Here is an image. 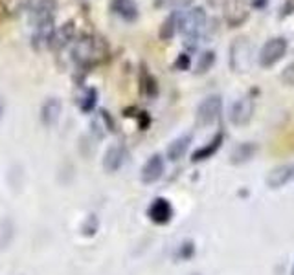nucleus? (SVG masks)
I'll list each match as a JSON object with an SVG mask.
<instances>
[{
	"instance_id": "obj_1",
	"label": "nucleus",
	"mask_w": 294,
	"mask_h": 275,
	"mask_svg": "<svg viewBox=\"0 0 294 275\" xmlns=\"http://www.w3.org/2000/svg\"><path fill=\"white\" fill-rule=\"evenodd\" d=\"M107 55V44L98 37H83L74 44L72 57L81 66H92Z\"/></svg>"
},
{
	"instance_id": "obj_2",
	"label": "nucleus",
	"mask_w": 294,
	"mask_h": 275,
	"mask_svg": "<svg viewBox=\"0 0 294 275\" xmlns=\"http://www.w3.org/2000/svg\"><path fill=\"white\" fill-rule=\"evenodd\" d=\"M204 24H206V11L202 7H192L188 9L184 15H180V20H178V29L180 33L186 37L188 44L195 46L197 40L200 39V33L204 29Z\"/></svg>"
},
{
	"instance_id": "obj_3",
	"label": "nucleus",
	"mask_w": 294,
	"mask_h": 275,
	"mask_svg": "<svg viewBox=\"0 0 294 275\" xmlns=\"http://www.w3.org/2000/svg\"><path fill=\"white\" fill-rule=\"evenodd\" d=\"M252 64V48L246 37L234 39L230 46V66L234 72H248Z\"/></svg>"
},
{
	"instance_id": "obj_4",
	"label": "nucleus",
	"mask_w": 294,
	"mask_h": 275,
	"mask_svg": "<svg viewBox=\"0 0 294 275\" xmlns=\"http://www.w3.org/2000/svg\"><path fill=\"white\" fill-rule=\"evenodd\" d=\"M220 110H222V99L220 96L214 94V96H208L206 99L200 101V105L197 107V127L204 129V127H210L214 125L220 116Z\"/></svg>"
},
{
	"instance_id": "obj_5",
	"label": "nucleus",
	"mask_w": 294,
	"mask_h": 275,
	"mask_svg": "<svg viewBox=\"0 0 294 275\" xmlns=\"http://www.w3.org/2000/svg\"><path fill=\"white\" fill-rule=\"evenodd\" d=\"M287 51V39L283 37H274L268 42L263 44L260 51V64L263 68H270L274 66L278 61H282L283 55Z\"/></svg>"
},
{
	"instance_id": "obj_6",
	"label": "nucleus",
	"mask_w": 294,
	"mask_h": 275,
	"mask_svg": "<svg viewBox=\"0 0 294 275\" xmlns=\"http://www.w3.org/2000/svg\"><path fill=\"white\" fill-rule=\"evenodd\" d=\"M254 116V97L252 96H243L241 99L232 105L230 110V121L236 127H244L250 123V119Z\"/></svg>"
},
{
	"instance_id": "obj_7",
	"label": "nucleus",
	"mask_w": 294,
	"mask_h": 275,
	"mask_svg": "<svg viewBox=\"0 0 294 275\" xmlns=\"http://www.w3.org/2000/svg\"><path fill=\"white\" fill-rule=\"evenodd\" d=\"M147 217L153 220L154 224L158 226H164V224H170L171 219H173V206L168 198H154L151 206L147 208Z\"/></svg>"
},
{
	"instance_id": "obj_8",
	"label": "nucleus",
	"mask_w": 294,
	"mask_h": 275,
	"mask_svg": "<svg viewBox=\"0 0 294 275\" xmlns=\"http://www.w3.org/2000/svg\"><path fill=\"white\" fill-rule=\"evenodd\" d=\"M164 167H166V162L164 158H162V154H153V156L144 163V167H142V173H140L142 182L147 184V186L158 182L162 178V174H164Z\"/></svg>"
},
{
	"instance_id": "obj_9",
	"label": "nucleus",
	"mask_w": 294,
	"mask_h": 275,
	"mask_svg": "<svg viewBox=\"0 0 294 275\" xmlns=\"http://www.w3.org/2000/svg\"><path fill=\"white\" fill-rule=\"evenodd\" d=\"M224 18L230 28H238L248 18V6L244 0H228L224 4Z\"/></svg>"
},
{
	"instance_id": "obj_10",
	"label": "nucleus",
	"mask_w": 294,
	"mask_h": 275,
	"mask_svg": "<svg viewBox=\"0 0 294 275\" xmlns=\"http://www.w3.org/2000/svg\"><path fill=\"white\" fill-rule=\"evenodd\" d=\"M294 180V163H283V165H278L268 173L266 176V186L270 189H280V187L287 186L288 182Z\"/></svg>"
},
{
	"instance_id": "obj_11",
	"label": "nucleus",
	"mask_w": 294,
	"mask_h": 275,
	"mask_svg": "<svg viewBox=\"0 0 294 275\" xmlns=\"http://www.w3.org/2000/svg\"><path fill=\"white\" fill-rule=\"evenodd\" d=\"M125 160H127V149L122 143H114L108 147L103 156V169L107 173H116L118 169H122Z\"/></svg>"
},
{
	"instance_id": "obj_12",
	"label": "nucleus",
	"mask_w": 294,
	"mask_h": 275,
	"mask_svg": "<svg viewBox=\"0 0 294 275\" xmlns=\"http://www.w3.org/2000/svg\"><path fill=\"white\" fill-rule=\"evenodd\" d=\"M62 112V103L57 97H48L42 107H40V121L46 127H54L59 121V116Z\"/></svg>"
},
{
	"instance_id": "obj_13",
	"label": "nucleus",
	"mask_w": 294,
	"mask_h": 275,
	"mask_svg": "<svg viewBox=\"0 0 294 275\" xmlns=\"http://www.w3.org/2000/svg\"><path fill=\"white\" fill-rule=\"evenodd\" d=\"M54 35H56V28H54V20H48L44 24H39L35 26L34 31V46L37 50H42V48H48L54 42Z\"/></svg>"
},
{
	"instance_id": "obj_14",
	"label": "nucleus",
	"mask_w": 294,
	"mask_h": 275,
	"mask_svg": "<svg viewBox=\"0 0 294 275\" xmlns=\"http://www.w3.org/2000/svg\"><path fill=\"white\" fill-rule=\"evenodd\" d=\"M258 149H260V147H258V143H254V141L239 143V145L230 152V163H232V165H243V163L250 162V160L256 156Z\"/></svg>"
},
{
	"instance_id": "obj_15",
	"label": "nucleus",
	"mask_w": 294,
	"mask_h": 275,
	"mask_svg": "<svg viewBox=\"0 0 294 275\" xmlns=\"http://www.w3.org/2000/svg\"><path fill=\"white\" fill-rule=\"evenodd\" d=\"M110 7L118 17H122L127 22H134L138 18V6L134 0H112Z\"/></svg>"
},
{
	"instance_id": "obj_16",
	"label": "nucleus",
	"mask_w": 294,
	"mask_h": 275,
	"mask_svg": "<svg viewBox=\"0 0 294 275\" xmlns=\"http://www.w3.org/2000/svg\"><path fill=\"white\" fill-rule=\"evenodd\" d=\"M190 145H192V134L180 136V138H176V140H173L170 143L166 156H168L170 162H178V160H182V158L186 156Z\"/></svg>"
},
{
	"instance_id": "obj_17",
	"label": "nucleus",
	"mask_w": 294,
	"mask_h": 275,
	"mask_svg": "<svg viewBox=\"0 0 294 275\" xmlns=\"http://www.w3.org/2000/svg\"><path fill=\"white\" fill-rule=\"evenodd\" d=\"M222 140H224V136H222V132H217V134L214 136V140L208 141L204 147H200V149H197V151L192 154V162L193 163H198V162H204V160H208V158L215 156V152L219 151L220 145H222Z\"/></svg>"
},
{
	"instance_id": "obj_18",
	"label": "nucleus",
	"mask_w": 294,
	"mask_h": 275,
	"mask_svg": "<svg viewBox=\"0 0 294 275\" xmlns=\"http://www.w3.org/2000/svg\"><path fill=\"white\" fill-rule=\"evenodd\" d=\"M54 9H56V2L54 0H40L32 11V22L34 26L44 24L48 20H54Z\"/></svg>"
},
{
	"instance_id": "obj_19",
	"label": "nucleus",
	"mask_w": 294,
	"mask_h": 275,
	"mask_svg": "<svg viewBox=\"0 0 294 275\" xmlns=\"http://www.w3.org/2000/svg\"><path fill=\"white\" fill-rule=\"evenodd\" d=\"M140 92L147 99H156V96H158V83H156L154 75H151L146 70H142L140 75Z\"/></svg>"
},
{
	"instance_id": "obj_20",
	"label": "nucleus",
	"mask_w": 294,
	"mask_h": 275,
	"mask_svg": "<svg viewBox=\"0 0 294 275\" xmlns=\"http://www.w3.org/2000/svg\"><path fill=\"white\" fill-rule=\"evenodd\" d=\"M92 130L98 134V138H103L107 132H112L114 123L107 110H100V112H98V116L94 118V121H92Z\"/></svg>"
},
{
	"instance_id": "obj_21",
	"label": "nucleus",
	"mask_w": 294,
	"mask_h": 275,
	"mask_svg": "<svg viewBox=\"0 0 294 275\" xmlns=\"http://www.w3.org/2000/svg\"><path fill=\"white\" fill-rule=\"evenodd\" d=\"M72 39H74V22H64L62 26H59V29H57L56 35H54L52 46L61 50V48H64Z\"/></svg>"
},
{
	"instance_id": "obj_22",
	"label": "nucleus",
	"mask_w": 294,
	"mask_h": 275,
	"mask_svg": "<svg viewBox=\"0 0 294 275\" xmlns=\"http://www.w3.org/2000/svg\"><path fill=\"white\" fill-rule=\"evenodd\" d=\"M178 15L176 13H171L170 17L166 18L164 22H162V26H160V39L162 40H171L173 37H175V33L178 31Z\"/></svg>"
},
{
	"instance_id": "obj_23",
	"label": "nucleus",
	"mask_w": 294,
	"mask_h": 275,
	"mask_svg": "<svg viewBox=\"0 0 294 275\" xmlns=\"http://www.w3.org/2000/svg\"><path fill=\"white\" fill-rule=\"evenodd\" d=\"M215 64V51L208 50V51H202L200 55H198V61H197V66H195V73L198 75H202L210 70V68Z\"/></svg>"
},
{
	"instance_id": "obj_24",
	"label": "nucleus",
	"mask_w": 294,
	"mask_h": 275,
	"mask_svg": "<svg viewBox=\"0 0 294 275\" xmlns=\"http://www.w3.org/2000/svg\"><path fill=\"white\" fill-rule=\"evenodd\" d=\"M96 103H98L96 88H86L85 94H83V96H81V99H80V108L85 114H88V112H92V110H94Z\"/></svg>"
},
{
	"instance_id": "obj_25",
	"label": "nucleus",
	"mask_w": 294,
	"mask_h": 275,
	"mask_svg": "<svg viewBox=\"0 0 294 275\" xmlns=\"http://www.w3.org/2000/svg\"><path fill=\"white\" fill-rule=\"evenodd\" d=\"M98 230H100V219H98L94 213L88 215L85 219V222L81 224V233H83V237H94L98 233Z\"/></svg>"
},
{
	"instance_id": "obj_26",
	"label": "nucleus",
	"mask_w": 294,
	"mask_h": 275,
	"mask_svg": "<svg viewBox=\"0 0 294 275\" xmlns=\"http://www.w3.org/2000/svg\"><path fill=\"white\" fill-rule=\"evenodd\" d=\"M195 253H197L195 242H193V241H184L180 244V248L176 250V259H180V261H190V259L195 257Z\"/></svg>"
},
{
	"instance_id": "obj_27",
	"label": "nucleus",
	"mask_w": 294,
	"mask_h": 275,
	"mask_svg": "<svg viewBox=\"0 0 294 275\" xmlns=\"http://www.w3.org/2000/svg\"><path fill=\"white\" fill-rule=\"evenodd\" d=\"M280 79H282L285 84H288V86H294V62H290V64L283 70Z\"/></svg>"
},
{
	"instance_id": "obj_28",
	"label": "nucleus",
	"mask_w": 294,
	"mask_h": 275,
	"mask_svg": "<svg viewBox=\"0 0 294 275\" xmlns=\"http://www.w3.org/2000/svg\"><path fill=\"white\" fill-rule=\"evenodd\" d=\"M190 66H192V61H190V55H188V53H180V55L176 57V61H175L176 70L186 72V70H190Z\"/></svg>"
},
{
	"instance_id": "obj_29",
	"label": "nucleus",
	"mask_w": 294,
	"mask_h": 275,
	"mask_svg": "<svg viewBox=\"0 0 294 275\" xmlns=\"http://www.w3.org/2000/svg\"><path fill=\"white\" fill-rule=\"evenodd\" d=\"M292 13H294V0H287L282 6V9H280V18H285L288 15H292Z\"/></svg>"
},
{
	"instance_id": "obj_30",
	"label": "nucleus",
	"mask_w": 294,
	"mask_h": 275,
	"mask_svg": "<svg viewBox=\"0 0 294 275\" xmlns=\"http://www.w3.org/2000/svg\"><path fill=\"white\" fill-rule=\"evenodd\" d=\"M138 118H140V129L146 130L147 125H149V116H147V112H140L138 114Z\"/></svg>"
},
{
	"instance_id": "obj_31",
	"label": "nucleus",
	"mask_w": 294,
	"mask_h": 275,
	"mask_svg": "<svg viewBox=\"0 0 294 275\" xmlns=\"http://www.w3.org/2000/svg\"><path fill=\"white\" fill-rule=\"evenodd\" d=\"M250 4H252V7H256V9H263V7L268 4V0H250Z\"/></svg>"
},
{
	"instance_id": "obj_32",
	"label": "nucleus",
	"mask_w": 294,
	"mask_h": 275,
	"mask_svg": "<svg viewBox=\"0 0 294 275\" xmlns=\"http://www.w3.org/2000/svg\"><path fill=\"white\" fill-rule=\"evenodd\" d=\"M2 116H4V99L0 96V119H2Z\"/></svg>"
},
{
	"instance_id": "obj_33",
	"label": "nucleus",
	"mask_w": 294,
	"mask_h": 275,
	"mask_svg": "<svg viewBox=\"0 0 294 275\" xmlns=\"http://www.w3.org/2000/svg\"><path fill=\"white\" fill-rule=\"evenodd\" d=\"M190 275H200V274H190Z\"/></svg>"
},
{
	"instance_id": "obj_34",
	"label": "nucleus",
	"mask_w": 294,
	"mask_h": 275,
	"mask_svg": "<svg viewBox=\"0 0 294 275\" xmlns=\"http://www.w3.org/2000/svg\"><path fill=\"white\" fill-rule=\"evenodd\" d=\"M292 275H294V268H292Z\"/></svg>"
}]
</instances>
